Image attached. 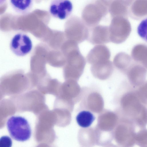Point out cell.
Returning a JSON list of instances; mask_svg holds the SVG:
<instances>
[{
    "label": "cell",
    "mask_w": 147,
    "mask_h": 147,
    "mask_svg": "<svg viewBox=\"0 0 147 147\" xmlns=\"http://www.w3.org/2000/svg\"><path fill=\"white\" fill-rule=\"evenodd\" d=\"M121 107L122 118L131 121L140 128L145 127L147 125V108L140 100L136 88L130 86L121 98Z\"/></svg>",
    "instance_id": "cell-1"
},
{
    "label": "cell",
    "mask_w": 147,
    "mask_h": 147,
    "mask_svg": "<svg viewBox=\"0 0 147 147\" xmlns=\"http://www.w3.org/2000/svg\"><path fill=\"white\" fill-rule=\"evenodd\" d=\"M67 53L68 63L65 75L71 80H78L83 73L86 60L80 52L78 45L70 49Z\"/></svg>",
    "instance_id": "cell-2"
},
{
    "label": "cell",
    "mask_w": 147,
    "mask_h": 147,
    "mask_svg": "<svg viewBox=\"0 0 147 147\" xmlns=\"http://www.w3.org/2000/svg\"><path fill=\"white\" fill-rule=\"evenodd\" d=\"M108 12V7L102 0H95L84 9L82 20L88 27L92 28L97 25Z\"/></svg>",
    "instance_id": "cell-3"
},
{
    "label": "cell",
    "mask_w": 147,
    "mask_h": 147,
    "mask_svg": "<svg viewBox=\"0 0 147 147\" xmlns=\"http://www.w3.org/2000/svg\"><path fill=\"white\" fill-rule=\"evenodd\" d=\"M109 28L110 42L116 44L125 41L131 30L127 18L123 16L113 17Z\"/></svg>",
    "instance_id": "cell-4"
},
{
    "label": "cell",
    "mask_w": 147,
    "mask_h": 147,
    "mask_svg": "<svg viewBox=\"0 0 147 147\" xmlns=\"http://www.w3.org/2000/svg\"><path fill=\"white\" fill-rule=\"evenodd\" d=\"M8 131L15 140L24 142L29 140L31 135L29 124L25 118L20 116H12L7 122Z\"/></svg>",
    "instance_id": "cell-5"
},
{
    "label": "cell",
    "mask_w": 147,
    "mask_h": 147,
    "mask_svg": "<svg viewBox=\"0 0 147 147\" xmlns=\"http://www.w3.org/2000/svg\"><path fill=\"white\" fill-rule=\"evenodd\" d=\"M65 31L69 40L79 44L87 40L89 29L82 20L77 16H73L67 21Z\"/></svg>",
    "instance_id": "cell-6"
},
{
    "label": "cell",
    "mask_w": 147,
    "mask_h": 147,
    "mask_svg": "<svg viewBox=\"0 0 147 147\" xmlns=\"http://www.w3.org/2000/svg\"><path fill=\"white\" fill-rule=\"evenodd\" d=\"M32 41L27 34L20 33L15 34L12 38L10 48L12 52L20 57L24 56L32 50Z\"/></svg>",
    "instance_id": "cell-7"
},
{
    "label": "cell",
    "mask_w": 147,
    "mask_h": 147,
    "mask_svg": "<svg viewBox=\"0 0 147 147\" xmlns=\"http://www.w3.org/2000/svg\"><path fill=\"white\" fill-rule=\"evenodd\" d=\"M121 119L122 123L118 128L119 142L123 146H133L135 144L134 137L136 126L129 119L124 118Z\"/></svg>",
    "instance_id": "cell-8"
},
{
    "label": "cell",
    "mask_w": 147,
    "mask_h": 147,
    "mask_svg": "<svg viewBox=\"0 0 147 147\" xmlns=\"http://www.w3.org/2000/svg\"><path fill=\"white\" fill-rule=\"evenodd\" d=\"M124 75L126 76L129 84L136 88L146 81L147 70L142 65L134 60Z\"/></svg>",
    "instance_id": "cell-9"
},
{
    "label": "cell",
    "mask_w": 147,
    "mask_h": 147,
    "mask_svg": "<svg viewBox=\"0 0 147 147\" xmlns=\"http://www.w3.org/2000/svg\"><path fill=\"white\" fill-rule=\"evenodd\" d=\"M72 9V3L69 0H52L49 11L53 17L63 20L70 15Z\"/></svg>",
    "instance_id": "cell-10"
},
{
    "label": "cell",
    "mask_w": 147,
    "mask_h": 147,
    "mask_svg": "<svg viewBox=\"0 0 147 147\" xmlns=\"http://www.w3.org/2000/svg\"><path fill=\"white\" fill-rule=\"evenodd\" d=\"M93 45H101L110 42L109 27L97 25L89 29L87 40Z\"/></svg>",
    "instance_id": "cell-11"
},
{
    "label": "cell",
    "mask_w": 147,
    "mask_h": 147,
    "mask_svg": "<svg viewBox=\"0 0 147 147\" xmlns=\"http://www.w3.org/2000/svg\"><path fill=\"white\" fill-rule=\"evenodd\" d=\"M111 52L109 49L104 45L95 46L86 56L88 62L91 65L109 60Z\"/></svg>",
    "instance_id": "cell-12"
},
{
    "label": "cell",
    "mask_w": 147,
    "mask_h": 147,
    "mask_svg": "<svg viewBox=\"0 0 147 147\" xmlns=\"http://www.w3.org/2000/svg\"><path fill=\"white\" fill-rule=\"evenodd\" d=\"M128 15L132 19L139 20L147 17V0H131Z\"/></svg>",
    "instance_id": "cell-13"
},
{
    "label": "cell",
    "mask_w": 147,
    "mask_h": 147,
    "mask_svg": "<svg viewBox=\"0 0 147 147\" xmlns=\"http://www.w3.org/2000/svg\"><path fill=\"white\" fill-rule=\"evenodd\" d=\"M113 65L112 62L109 60L91 65L90 70L94 77L105 80L112 75L113 71Z\"/></svg>",
    "instance_id": "cell-14"
},
{
    "label": "cell",
    "mask_w": 147,
    "mask_h": 147,
    "mask_svg": "<svg viewBox=\"0 0 147 147\" xmlns=\"http://www.w3.org/2000/svg\"><path fill=\"white\" fill-rule=\"evenodd\" d=\"M132 59L147 69V45L139 44L133 48L131 53Z\"/></svg>",
    "instance_id": "cell-15"
},
{
    "label": "cell",
    "mask_w": 147,
    "mask_h": 147,
    "mask_svg": "<svg viewBox=\"0 0 147 147\" xmlns=\"http://www.w3.org/2000/svg\"><path fill=\"white\" fill-rule=\"evenodd\" d=\"M134 61L130 55L126 53L121 52L117 54L114 57L113 64L118 70L124 74Z\"/></svg>",
    "instance_id": "cell-16"
},
{
    "label": "cell",
    "mask_w": 147,
    "mask_h": 147,
    "mask_svg": "<svg viewBox=\"0 0 147 147\" xmlns=\"http://www.w3.org/2000/svg\"><path fill=\"white\" fill-rule=\"evenodd\" d=\"M9 2L15 12L20 14L25 15L31 9L34 0H9Z\"/></svg>",
    "instance_id": "cell-17"
},
{
    "label": "cell",
    "mask_w": 147,
    "mask_h": 147,
    "mask_svg": "<svg viewBox=\"0 0 147 147\" xmlns=\"http://www.w3.org/2000/svg\"><path fill=\"white\" fill-rule=\"evenodd\" d=\"M94 114L88 111L83 110L80 111L76 117V120L78 125L82 128L89 127L95 119Z\"/></svg>",
    "instance_id": "cell-18"
},
{
    "label": "cell",
    "mask_w": 147,
    "mask_h": 147,
    "mask_svg": "<svg viewBox=\"0 0 147 147\" xmlns=\"http://www.w3.org/2000/svg\"><path fill=\"white\" fill-rule=\"evenodd\" d=\"M140 129L135 136V144L140 147H147V129L145 127Z\"/></svg>",
    "instance_id": "cell-19"
},
{
    "label": "cell",
    "mask_w": 147,
    "mask_h": 147,
    "mask_svg": "<svg viewBox=\"0 0 147 147\" xmlns=\"http://www.w3.org/2000/svg\"><path fill=\"white\" fill-rule=\"evenodd\" d=\"M137 94L141 102L147 106V81L136 88Z\"/></svg>",
    "instance_id": "cell-20"
},
{
    "label": "cell",
    "mask_w": 147,
    "mask_h": 147,
    "mask_svg": "<svg viewBox=\"0 0 147 147\" xmlns=\"http://www.w3.org/2000/svg\"><path fill=\"white\" fill-rule=\"evenodd\" d=\"M137 32L139 36L147 42V17L140 22L137 27Z\"/></svg>",
    "instance_id": "cell-21"
},
{
    "label": "cell",
    "mask_w": 147,
    "mask_h": 147,
    "mask_svg": "<svg viewBox=\"0 0 147 147\" xmlns=\"http://www.w3.org/2000/svg\"><path fill=\"white\" fill-rule=\"evenodd\" d=\"M12 144L11 139L7 136H3L0 138V147H11Z\"/></svg>",
    "instance_id": "cell-22"
}]
</instances>
